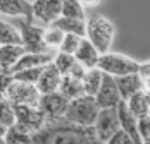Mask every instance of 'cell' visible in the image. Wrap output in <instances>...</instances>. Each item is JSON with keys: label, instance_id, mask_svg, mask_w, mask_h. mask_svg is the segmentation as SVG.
<instances>
[{"label": "cell", "instance_id": "obj_17", "mask_svg": "<svg viewBox=\"0 0 150 144\" xmlns=\"http://www.w3.org/2000/svg\"><path fill=\"white\" fill-rule=\"evenodd\" d=\"M73 57H74V60L78 64H81V65L88 71V69H95V67H97V62H98L100 53L97 52V48H95L86 38H83Z\"/></svg>", "mask_w": 150, "mask_h": 144}, {"label": "cell", "instance_id": "obj_20", "mask_svg": "<svg viewBox=\"0 0 150 144\" xmlns=\"http://www.w3.org/2000/svg\"><path fill=\"white\" fill-rule=\"evenodd\" d=\"M55 28H59L64 34H78L81 38H85L86 33V21H79V19H69V17H59L52 22Z\"/></svg>", "mask_w": 150, "mask_h": 144}, {"label": "cell", "instance_id": "obj_26", "mask_svg": "<svg viewBox=\"0 0 150 144\" xmlns=\"http://www.w3.org/2000/svg\"><path fill=\"white\" fill-rule=\"evenodd\" d=\"M0 124L5 127H11L16 124L14 105L9 101V98L5 94H0Z\"/></svg>", "mask_w": 150, "mask_h": 144}, {"label": "cell", "instance_id": "obj_38", "mask_svg": "<svg viewBox=\"0 0 150 144\" xmlns=\"http://www.w3.org/2000/svg\"><path fill=\"white\" fill-rule=\"evenodd\" d=\"M0 144H7V143H5V139H4V137L0 139Z\"/></svg>", "mask_w": 150, "mask_h": 144}, {"label": "cell", "instance_id": "obj_14", "mask_svg": "<svg viewBox=\"0 0 150 144\" xmlns=\"http://www.w3.org/2000/svg\"><path fill=\"white\" fill-rule=\"evenodd\" d=\"M114 81H116V86H117V91H119V96L122 101H126L129 96H133L138 91L149 89V87L142 82V79L136 74L119 75V77H114Z\"/></svg>", "mask_w": 150, "mask_h": 144}, {"label": "cell", "instance_id": "obj_12", "mask_svg": "<svg viewBox=\"0 0 150 144\" xmlns=\"http://www.w3.org/2000/svg\"><path fill=\"white\" fill-rule=\"evenodd\" d=\"M60 79L62 75L59 74V71L55 69V65L50 62L43 67V71L40 74L38 81H36V89L40 94H48V93H55L59 91V86H60Z\"/></svg>", "mask_w": 150, "mask_h": 144}, {"label": "cell", "instance_id": "obj_35", "mask_svg": "<svg viewBox=\"0 0 150 144\" xmlns=\"http://www.w3.org/2000/svg\"><path fill=\"white\" fill-rule=\"evenodd\" d=\"M85 72H86V69L81 65V64H78V62H74V65L71 67V71H69V74L67 75H71V77H74V79H83V75H85Z\"/></svg>", "mask_w": 150, "mask_h": 144}, {"label": "cell", "instance_id": "obj_7", "mask_svg": "<svg viewBox=\"0 0 150 144\" xmlns=\"http://www.w3.org/2000/svg\"><path fill=\"white\" fill-rule=\"evenodd\" d=\"M5 96L12 105H31L36 106L38 100H40V93L35 84H28V82H19V81H12L11 86L7 87Z\"/></svg>", "mask_w": 150, "mask_h": 144}, {"label": "cell", "instance_id": "obj_32", "mask_svg": "<svg viewBox=\"0 0 150 144\" xmlns=\"http://www.w3.org/2000/svg\"><path fill=\"white\" fill-rule=\"evenodd\" d=\"M104 144H133V141H131V137H129L124 130L119 129L116 134H112Z\"/></svg>", "mask_w": 150, "mask_h": 144}, {"label": "cell", "instance_id": "obj_18", "mask_svg": "<svg viewBox=\"0 0 150 144\" xmlns=\"http://www.w3.org/2000/svg\"><path fill=\"white\" fill-rule=\"evenodd\" d=\"M54 60V53L47 52V53H24L23 57L17 60L14 67H12V74L24 69H35V67H43L47 64H50Z\"/></svg>", "mask_w": 150, "mask_h": 144}, {"label": "cell", "instance_id": "obj_3", "mask_svg": "<svg viewBox=\"0 0 150 144\" xmlns=\"http://www.w3.org/2000/svg\"><path fill=\"white\" fill-rule=\"evenodd\" d=\"M98 105L95 103L93 96L83 94L74 100H69L67 110L64 113V118L71 124L83 125V127H93V122L98 115Z\"/></svg>", "mask_w": 150, "mask_h": 144}, {"label": "cell", "instance_id": "obj_4", "mask_svg": "<svg viewBox=\"0 0 150 144\" xmlns=\"http://www.w3.org/2000/svg\"><path fill=\"white\" fill-rule=\"evenodd\" d=\"M140 62H136L133 58L121 55V53H112L107 52L98 57L97 62V69L102 71L104 74H109L112 77H119V75H126V74H136Z\"/></svg>", "mask_w": 150, "mask_h": 144}, {"label": "cell", "instance_id": "obj_25", "mask_svg": "<svg viewBox=\"0 0 150 144\" xmlns=\"http://www.w3.org/2000/svg\"><path fill=\"white\" fill-rule=\"evenodd\" d=\"M0 45H21L19 29L7 21H0Z\"/></svg>", "mask_w": 150, "mask_h": 144}, {"label": "cell", "instance_id": "obj_30", "mask_svg": "<svg viewBox=\"0 0 150 144\" xmlns=\"http://www.w3.org/2000/svg\"><path fill=\"white\" fill-rule=\"evenodd\" d=\"M81 40H83V38L78 36V34H64L62 43H60V46H59V52L67 53V55H74V52L78 50Z\"/></svg>", "mask_w": 150, "mask_h": 144}, {"label": "cell", "instance_id": "obj_19", "mask_svg": "<svg viewBox=\"0 0 150 144\" xmlns=\"http://www.w3.org/2000/svg\"><path fill=\"white\" fill-rule=\"evenodd\" d=\"M24 53L26 52L21 45H0V71L11 72Z\"/></svg>", "mask_w": 150, "mask_h": 144}, {"label": "cell", "instance_id": "obj_11", "mask_svg": "<svg viewBox=\"0 0 150 144\" xmlns=\"http://www.w3.org/2000/svg\"><path fill=\"white\" fill-rule=\"evenodd\" d=\"M64 0H35L31 2V12H33V21H40L42 24L50 26L55 19L60 17V9H62Z\"/></svg>", "mask_w": 150, "mask_h": 144}, {"label": "cell", "instance_id": "obj_37", "mask_svg": "<svg viewBox=\"0 0 150 144\" xmlns=\"http://www.w3.org/2000/svg\"><path fill=\"white\" fill-rule=\"evenodd\" d=\"M5 132H7V127H5V125H2V124H0V139H2V137H4V136H5Z\"/></svg>", "mask_w": 150, "mask_h": 144}, {"label": "cell", "instance_id": "obj_24", "mask_svg": "<svg viewBox=\"0 0 150 144\" xmlns=\"http://www.w3.org/2000/svg\"><path fill=\"white\" fill-rule=\"evenodd\" d=\"M60 17L86 21L85 7L79 3V0H64V2H62V9H60Z\"/></svg>", "mask_w": 150, "mask_h": 144}, {"label": "cell", "instance_id": "obj_34", "mask_svg": "<svg viewBox=\"0 0 150 144\" xmlns=\"http://www.w3.org/2000/svg\"><path fill=\"white\" fill-rule=\"evenodd\" d=\"M14 81L12 74L7 71H0V94H5L7 87L11 86V82Z\"/></svg>", "mask_w": 150, "mask_h": 144}, {"label": "cell", "instance_id": "obj_29", "mask_svg": "<svg viewBox=\"0 0 150 144\" xmlns=\"http://www.w3.org/2000/svg\"><path fill=\"white\" fill-rule=\"evenodd\" d=\"M45 67V65H43ZM43 67H35V69H24V71L14 72L12 77L14 81H19V82H28V84H36L40 74L43 71Z\"/></svg>", "mask_w": 150, "mask_h": 144}, {"label": "cell", "instance_id": "obj_15", "mask_svg": "<svg viewBox=\"0 0 150 144\" xmlns=\"http://www.w3.org/2000/svg\"><path fill=\"white\" fill-rule=\"evenodd\" d=\"M128 110L131 112V115L135 118H143V117H150V94L149 89L138 91L133 96H129L124 101Z\"/></svg>", "mask_w": 150, "mask_h": 144}, {"label": "cell", "instance_id": "obj_27", "mask_svg": "<svg viewBox=\"0 0 150 144\" xmlns=\"http://www.w3.org/2000/svg\"><path fill=\"white\" fill-rule=\"evenodd\" d=\"M62 38H64V33L59 28H55L54 24L43 28V41H45L48 50H59Z\"/></svg>", "mask_w": 150, "mask_h": 144}, {"label": "cell", "instance_id": "obj_22", "mask_svg": "<svg viewBox=\"0 0 150 144\" xmlns=\"http://www.w3.org/2000/svg\"><path fill=\"white\" fill-rule=\"evenodd\" d=\"M102 75H104V72L98 71L97 67L95 69H88L85 72V75L81 79L85 94H88V96H95L97 94V91L100 87V82H102Z\"/></svg>", "mask_w": 150, "mask_h": 144}, {"label": "cell", "instance_id": "obj_33", "mask_svg": "<svg viewBox=\"0 0 150 144\" xmlns=\"http://www.w3.org/2000/svg\"><path fill=\"white\" fill-rule=\"evenodd\" d=\"M136 75L142 79V82H143L145 86L149 87V81H150V62L149 60H145V62H142V64L138 65Z\"/></svg>", "mask_w": 150, "mask_h": 144}, {"label": "cell", "instance_id": "obj_21", "mask_svg": "<svg viewBox=\"0 0 150 144\" xmlns=\"http://www.w3.org/2000/svg\"><path fill=\"white\" fill-rule=\"evenodd\" d=\"M59 93L64 98H67V100H74L78 96H83V94H85L81 81L71 77V75H62L60 86H59Z\"/></svg>", "mask_w": 150, "mask_h": 144}, {"label": "cell", "instance_id": "obj_16", "mask_svg": "<svg viewBox=\"0 0 150 144\" xmlns=\"http://www.w3.org/2000/svg\"><path fill=\"white\" fill-rule=\"evenodd\" d=\"M116 110H117V118H119L121 130H124V132L131 137L133 144H142V139H140V136H138V129H136V118L131 115V112L128 110L126 103L121 101L119 105L116 106Z\"/></svg>", "mask_w": 150, "mask_h": 144}, {"label": "cell", "instance_id": "obj_23", "mask_svg": "<svg viewBox=\"0 0 150 144\" xmlns=\"http://www.w3.org/2000/svg\"><path fill=\"white\" fill-rule=\"evenodd\" d=\"M4 139L7 144H33V134L23 127H19L17 124H14V125L7 127Z\"/></svg>", "mask_w": 150, "mask_h": 144}, {"label": "cell", "instance_id": "obj_10", "mask_svg": "<svg viewBox=\"0 0 150 144\" xmlns=\"http://www.w3.org/2000/svg\"><path fill=\"white\" fill-rule=\"evenodd\" d=\"M93 98H95V103L98 105V108H116L122 101L112 75H109V74L102 75L100 87H98V91Z\"/></svg>", "mask_w": 150, "mask_h": 144}, {"label": "cell", "instance_id": "obj_31", "mask_svg": "<svg viewBox=\"0 0 150 144\" xmlns=\"http://www.w3.org/2000/svg\"><path fill=\"white\" fill-rule=\"evenodd\" d=\"M136 129H138L142 144H150V117L136 118Z\"/></svg>", "mask_w": 150, "mask_h": 144}, {"label": "cell", "instance_id": "obj_1", "mask_svg": "<svg viewBox=\"0 0 150 144\" xmlns=\"http://www.w3.org/2000/svg\"><path fill=\"white\" fill-rule=\"evenodd\" d=\"M33 144H104L93 127H83L67 122L64 117L47 120L45 125L33 134Z\"/></svg>", "mask_w": 150, "mask_h": 144}, {"label": "cell", "instance_id": "obj_8", "mask_svg": "<svg viewBox=\"0 0 150 144\" xmlns=\"http://www.w3.org/2000/svg\"><path fill=\"white\" fill-rule=\"evenodd\" d=\"M119 118H117V110L116 108H100L98 115L93 122V130L97 137L105 143L112 134L119 130Z\"/></svg>", "mask_w": 150, "mask_h": 144}, {"label": "cell", "instance_id": "obj_36", "mask_svg": "<svg viewBox=\"0 0 150 144\" xmlns=\"http://www.w3.org/2000/svg\"><path fill=\"white\" fill-rule=\"evenodd\" d=\"M79 3L83 7H97V5L102 3V0H79Z\"/></svg>", "mask_w": 150, "mask_h": 144}, {"label": "cell", "instance_id": "obj_2", "mask_svg": "<svg viewBox=\"0 0 150 144\" xmlns=\"http://www.w3.org/2000/svg\"><path fill=\"white\" fill-rule=\"evenodd\" d=\"M114 34H116V28H114L112 21L104 15H95L90 21H86L85 38L97 48V52L100 55L110 50L112 41H114Z\"/></svg>", "mask_w": 150, "mask_h": 144}, {"label": "cell", "instance_id": "obj_5", "mask_svg": "<svg viewBox=\"0 0 150 144\" xmlns=\"http://www.w3.org/2000/svg\"><path fill=\"white\" fill-rule=\"evenodd\" d=\"M19 34H21V46L24 48L26 53H47V52H52V50L47 48L45 41H43V28H38L33 22L23 21L21 28H19Z\"/></svg>", "mask_w": 150, "mask_h": 144}, {"label": "cell", "instance_id": "obj_13", "mask_svg": "<svg viewBox=\"0 0 150 144\" xmlns=\"http://www.w3.org/2000/svg\"><path fill=\"white\" fill-rule=\"evenodd\" d=\"M0 14L11 17H24V21L33 22L31 2L28 0H0Z\"/></svg>", "mask_w": 150, "mask_h": 144}, {"label": "cell", "instance_id": "obj_28", "mask_svg": "<svg viewBox=\"0 0 150 144\" xmlns=\"http://www.w3.org/2000/svg\"><path fill=\"white\" fill-rule=\"evenodd\" d=\"M74 62L76 60L73 55H67V53H62V52H57L54 55V60H52V64L55 65V69L59 71L60 75H67L71 67L74 65Z\"/></svg>", "mask_w": 150, "mask_h": 144}, {"label": "cell", "instance_id": "obj_9", "mask_svg": "<svg viewBox=\"0 0 150 144\" xmlns=\"http://www.w3.org/2000/svg\"><path fill=\"white\" fill-rule=\"evenodd\" d=\"M67 103H69V100L64 98L59 91H55V93H48V94H40L36 106L42 110L47 120H55V118L64 117L66 110H67Z\"/></svg>", "mask_w": 150, "mask_h": 144}, {"label": "cell", "instance_id": "obj_6", "mask_svg": "<svg viewBox=\"0 0 150 144\" xmlns=\"http://www.w3.org/2000/svg\"><path fill=\"white\" fill-rule=\"evenodd\" d=\"M14 117L16 124L31 134L38 132L47 122L42 110L38 106H31V105H14Z\"/></svg>", "mask_w": 150, "mask_h": 144}]
</instances>
